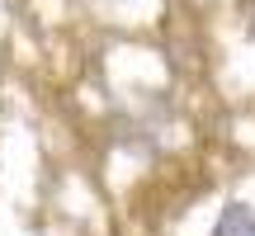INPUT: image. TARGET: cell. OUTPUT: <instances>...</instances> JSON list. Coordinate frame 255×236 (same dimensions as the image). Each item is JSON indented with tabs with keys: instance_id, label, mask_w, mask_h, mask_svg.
<instances>
[{
	"instance_id": "cell-1",
	"label": "cell",
	"mask_w": 255,
	"mask_h": 236,
	"mask_svg": "<svg viewBox=\"0 0 255 236\" xmlns=\"http://www.w3.org/2000/svg\"><path fill=\"white\" fill-rule=\"evenodd\" d=\"M213 236H255V208L251 203H227L213 222Z\"/></svg>"
},
{
	"instance_id": "cell-2",
	"label": "cell",
	"mask_w": 255,
	"mask_h": 236,
	"mask_svg": "<svg viewBox=\"0 0 255 236\" xmlns=\"http://www.w3.org/2000/svg\"><path fill=\"white\" fill-rule=\"evenodd\" d=\"M241 9H246V28L255 33V0H241Z\"/></svg>"
}]
</instances>
